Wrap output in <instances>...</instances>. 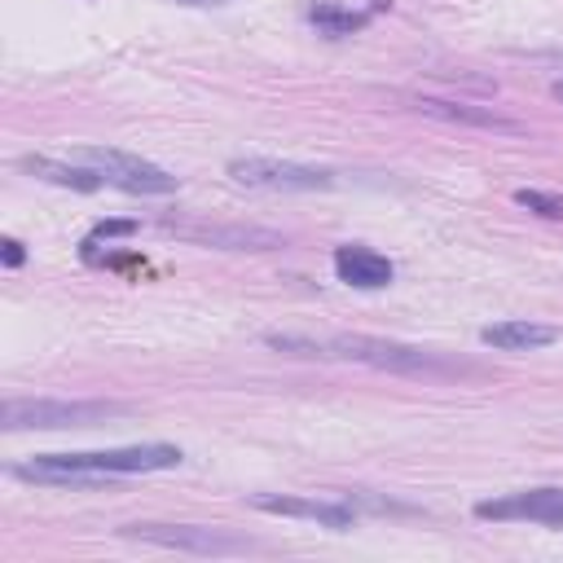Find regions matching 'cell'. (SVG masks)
I'll use <instances>...</instances> for the list:
<instances>
[{
    "label": "cell",
    "instance_id": "1",
    "mask_svg": "<svg viewBox=\"0 0 563 563\" xmlns=\"http://www.w3.org/2000/svg\"><path fill=\"white\" fill-rule=\"evenodd\" d=\"M264 343L273 352H286V356H321V361H361V365H374V369H391V374H413V378H431V374H453L457 365L435 356V352H422V347H409V343H396V339H374V334H325V339H308V334H264Z\"/></svg>",
    "mask_w": 563,
    "mask_h": 563
},
{
    "label": "cell",
    "instance_id": "2",
    "mask_svg": "<svg viewBox=\"0 0 563 563\" xmlns=\"http://www.w3.org/2000/svg\"><path fill=\"white\" fill-rule=\"evenodd\" d=\"M185 453L176 444H123V449H79V453H35L31 462L9 466L13 479H40V475H145V471H172Z\"/></svg>",
    "mask_w": 563,
    "mask_h": 563
},
{
    "label": "cell",
    "instance_id": "3",
    "mask_svg": "<svg viewBox=\"0 0 563 563\" xmlns=\"http://www.w3.org/2000/svg\"><path fill=\"white\" fill-rule=\"evenodd\" d=\"M132 413V405L119 400H4L0 427L4 431H62V427H97L110 418Z\"/></svg>",
    "mask_w": 563,
    "mask_h": 563
},
{
    "label": "cell",
    "instance_id": "4",
    "mask_svg": "<svg viewBox=\"0 0 563 563\" xmlns=\"http://www.w3.org/2000/svg\"><path fill=\"white\" fill-rule=\"evenodd\" d=\"M79 163H88L92 172H101V180L114 185V189H123V194H172L180 185L172 172H163V167H154V163H145V158L128 154V150L88 145V150H79Z\"/></svg>",
    "mask_w": 563,
    "mask_h": 563
},
{
    "label": "cell",
    "instance_id": "5",
    "mask_svg": "<svg viewBox=\"0 0 563 563\" xmlns=\"http://www.w3.org/2000/svg\"><path fill=\"white\" fill-rule=\"evenodd\" d=\"M229 176L246 189H282V194H303V189H330L334 185L330 167L290 163V158H233Z\"/></svg>",
    "mask_w": 563,
    "mask_h": 563
},
{
    "label": "cell",
    "instance_id": "6",
    "mask_svg": "<svg viewBox=\"0 0 563 563\" xmlns=\"http://www.w3.org/2000/svg\"><path fill=\"white\" fill-rule=\"evenodd\" d=\"M123 537L167 545V550H189V554H233V550L255 545L246 537H233V532H220V528H198V523H128Z\"/></svg>",
    "mask_w": 563,
    "mask_h": 563
},
{
    "label": "cell",
    "instance_id": "7",
    "mask_svg": "<svg viewBox=\"0 0 563 563\" xmlns=\"http://www.w3.org/2000/svg\"><path fill=\"white\" fill-rule=\"evenodd\" d=\"M475 519H493V523H541V528H563V488H523V493H506L493 501H475Z\"/></svg>",
    "mask_w": 563,
    "mask_h": 563
},
{
    "label": "cell",
    "instance_id": "8",
    "mask_svg": "<svg viewBox=\"0 0 563 563\" xmlns=\"http://www.w3.org/2000/svg\"><path fill=\"white\" fill-rule=\"evenodd\" d=\"M163 229L176 238L202 242V246H220V251H273V246H282V233L255 229V224H176V220H167Z\"/></svg>",
    "mask_w": 563,
    "mask_h": 563
},
{
    "label": "cell",
    "instance_id": "9",
    "mask_svg": "<svg viewBox=\"0 0 563 563\" xmlns=\"http://www.w3.org/2000/svg\"><path fill=\"white\" fill-rule=\"evenodd\" d=\"M251 506L255 510H264V515H286V519H312V523H321V528H334V532H343V528H352V501H317V497H273V493H255L251 497Z\"/></svg>",
    "mask_w": 563,
    "mask_h": 563
},
{
    "label": "cell",
    "instance_id": "10",
    "mask_svg": "<svg viewBox=\"0 0 563 563\" xmlns=\"http://www.w3.org/2000/svg\"><path fill=\"white\" fill-rule=\"evenodd\" d=\"M334 273H339V282H347L356 290H383L396 277L387 255H378L374 246H356V242L334 251Z\"/></svg>",
    "mask_w": 563,
    "mask_h": 563
},
{
    "label": "cell",
    "instance_id": "11",
    "mask_svg": "<svg viewBox=\"0 0 563 563\" xmlns=\"http://www.w3.org/2000/svg\"><path fill=\"white\" fill-rule=\"evenodd\" d=\"M554 339H559V330L537 325V321H497V325L479 330V343H488L497 352H537V347H550Z\"/></svg>",
    "mask_w": 563,
    "mask_h": 563
},
{
    "label": "cell",
    "instance_id": "12",
    "mask_svg": "<svg viewBox=\"0 0 563 563\" xmlns=\"http://www.w3.org/2000/svg\"><path fill=\"white\" fill-rule=\"evenodd\" d=\"M22 172H31L35 180H48V185H66V189H101V172H92L88 163H62V158H48V154H26L18 158Z\"/></svg>",
    "mask_w": 563,
    "mask_h": 563
},
{
    "label": "cell",
    "instance_id": "13",
    "mask_svg": "<svg viewBox=\"0 0 563 563\" xmlns=\"http://www.w3.org/2000/svg\"><path fill=\"white\" fill-rule=\"evenodd\" d=\"M418 110L435 114V119H449V123H471V128H497V132H515L510 119H501L497 110H479V106H466V101H435V97H418Z\"/></svg>",
    "mask_w": 563,
    "mask_h": 563
},
{
    "label": "cell",
    "instance_id": "14",
    "mask_svg": "<svg viewBox=\"0 0 563 563\" xmlns=\"http://www.w3.org/2000/svg\"><path fill=\"white\" fill-rule=\"evenodd\" d=\"M369 13H374V9H339V4H330V0H317V4L308 9V22H312L321 35H352V31H361V26L369 22Z\"/></svg>",
    "mask_w": 563,
    "mask_h": 563
},
{
    "label": "cell",
    "instance_id": "15",
    "mask_svg": "<svg viewBox=\"0 0 563 563\" xmlns=\"http://www.w3.org/2000/svg\"><path fill=\"white\" fill-rule=\"evenodd\" d=\"M515 202H519V207H528V211H537V216H550V220H559V216H563V194L515 189Z\"/></svg>",
    "mask_w": 563,
    "mask_h": 563
},
{
    "label": "cell",
    "instance_id": "16",
    "mask_svg": "<svg viewBox=\"0 0 563 563\" xmlns=\"http://www.w3.org/2000/svg\"><path fill=\"white\" fill-rule=\"evenodd\" d=\"M119 233H136V224L132 220H101L88 238H119Z\"/></svg>",
    "mask_w": 563,
    "mask_h": 563
},
{
    "label": "cell",
    "instance_id": "17",
    "mask_svg": "<svg viewBox=\"0 0 563 563\" xmlns=\"http://www.w3.org/2000/svg\"><path fill=\"white\" fill-rule=\"evenodd\" d=\"M0 246H4V268H18V264H22V242H13V238H4Z\"/></svg>",
    "mask_w": 563,
    "mask_h": 563
},
{
    "label": "cell",
    "instance_id": "18",
    "mask_svg": "<svg viewBox=\"0 0 563 563\" xmlns=\"http://www.w3.org/2000/svg\"><path fill=\"white\" fill-rule=\"evenodd\" d=\"M550 92H554V97L563 101V79H554V88H550Z\"/></svg>",
    "mask_w": 563,
    "mask_h": 563
},
{
    "label": "cell",
    "instance_id": "19",
    "mask_svg": "<svg viewBox=\"0 0 563 563\" xmlns=\"http://www.w3.org/2000/svg\"><path fill=\"white\" fill-rule=\"evenodd\" d=\"M185 4H220V0H185Z\"/></svg>",
    "mask_w": 563,
    "mask_h": 563
}]
</instances>
